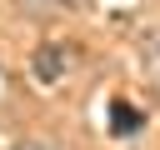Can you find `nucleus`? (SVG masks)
Masks as SVG:
<instances>
[{
  "mask_svg": "<svg viewBox=\"0 0 160 150\" xmlns=\"http://www.w3.org/2000/svg\"><path fill=\"white\" fill-rule=\"evenodd\" d=\"M140 125H145V115H140V105H130V100H115L110 105V135H140Z\"/></svg>",
  "mask_w": 160,
  "mask_h": 150,
  "instance_id": "f257e3e1",
  "label": "nucleus"
},
{
  "mask_svg": "<svg viewBox=\"0 0 160 150\" xmlns=\"http://www.w3.org/2000/svg\"><path fill=\"white\" fill-rule=\"evenodd\" d=\"M35 75L50 85V80H60V50H40L35 55Z\"/></svg>",
  "mask_w": 160,
  "mask_h": 150,
  "instance_id": "f03ea898",
  "label": "nucleus"
},
{
  "mask_svg": "<svg viewBox=\"0 0 160 150\" xmlns=\"http://www.w3.org/2000/svg\"><path fill=\"white\" fill-rule=\"evenodd\" d=\"M145 75H150V85L160 90V35H150V45H145Z\"/></svg>",
  "mask_w": 160,
  "mask_h": 150,
  "instance_id": "7ed1b4c3",
  "label": "nucleus"
},
{
  "mask_svg": "<svg viewBox=\"0 0 160 150\" xmlns=\"http://www.w3.org/2000/svg\"><path fill=\"white\" fill-rule=\"evenodd\" d=\"M30 5H55V10H85L90 0H30Z\"/></svg>",
  "mask_w": 160,
  "mask_h": 150,
  "instance_id": "20e7f679",
  "label": "nucleus"
},
{
  "mask_svg": "<svg viewBox=\"0 0 160 150\" xmlns=\"http://www.w3.org/2000/svg\"><path fill=\"white\" fill-rule=\"evenodd\" d=\"M15 150H50V145H15Z\"/></svg>",
  "mask_w": 160,
  "mask_h": 150,
  "instance_id": "39448f33",
  "label": "nucleus"
}]
</instances>
